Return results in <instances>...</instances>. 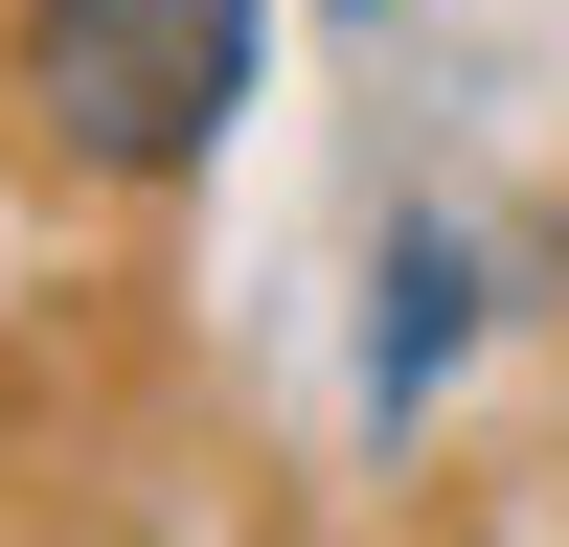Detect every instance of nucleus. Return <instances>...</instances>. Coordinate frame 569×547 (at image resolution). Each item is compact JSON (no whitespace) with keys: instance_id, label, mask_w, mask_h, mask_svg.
I'll list each match as a JSON object with an SVG mask.
<instances>
[{"instance_id":"nucleus-1","label":"nucleus","mask_w":569,"mask_h":547,"mask_svg":"<svg viewBox=\"0 0 569 547\" xmlns=\"http://www.w3.org/2000/svg\"><path fill=\"white\" fill-rule=\"evenodd\" d=\"M251 69H273V0H23V23H0V91H23V137H46L69 182H182V160H228Z\"/></svg>"},{"instance_id":"nucleus-2","label":"nucleus","mask_w":569,"mask_h":547,"mask_svg":"<svg viewBox=\"0 0 569 547\" xmlns=\"http://www.w3.org/2000/svg\"><path fill=\"white\" fill-rule=\"evenodd\" d=\"M456 297H479V274H456V228H410V251H388V319H365V388H433V365H456Z\"/></svg>"}]
</instances>
